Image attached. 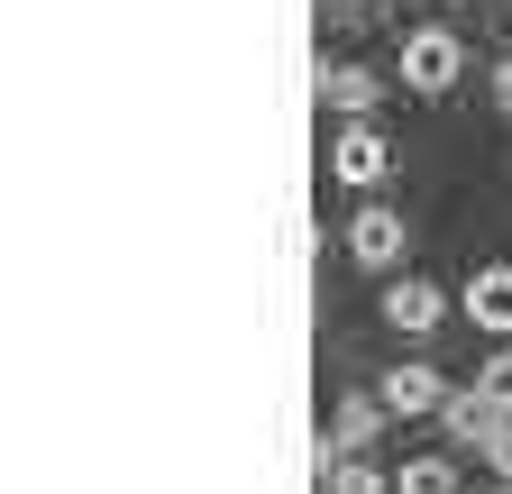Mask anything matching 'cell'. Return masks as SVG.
Wrapping results in <instances>:
<instances>
[{
    "label": "cell",
    "instance_id": "cell-2",
    "mask_svg": "<svg viewBox=\"0 0 512 494\" xmlns=\"http://www.w3.org/2000/svg\"><path fill=\"white\" fill-rule=\"evenodd\" d=\"M403 238H412V229H403V211H384V202H375V211H357V220H348V257H357V266H375V275H394V266H403Z\"/></svg>",
    "mask_w": 512,
    "mask_h": 494
},
{
    "label": "cell",
    "instance_id": "cell-16",
    "mask_svg": "<svg viewBox=\"0 0 512 494\" xmlns=\"http://www.w3.org/2000/svg\"><path fill=\"white\" fill-rule=\"evenodd\" d=\"M485 494H512V485H485Z\"/></svg>",
    "mask_w": 512,
    "mask_h": 494
},
{
    "label": "cell",
    "instance_id": "cell-7",
    "mask_svg": "<svg viewBox=\"0 0 512 494\" xmlns=\"http://www.w3.org/2000/svg\"><path fill=\"white\" fill-rule=\"evenodd\" d=\"M467 312H476V330L512 339V266H476L467 275Z\"/></svg>",
    "mask_w": 512,
    "mask_h": 494
},
{
    "label": "cell",
    "instance_id": "cell-1",
    "mask_svg": "<svg viewBox=\"0 0 512 494\" xmlns=\"http://www.w3.org/2000/svg\"><path fill=\"white\" fill-rule=\"evenodd\" d=\"M458 74H467L458 28H412V37H403V92H448Z\"/></svg>",
    "mask_w": 512,
    "mask_h": 494
},
{
    "label": "cell",
    "instance_id": "cell-5",
    "mask_svg": "<svg viewBox=\"0 0 512 494\" xmlns=\"http://www.w3.org/2000/svg\"><path fill=\"white\" fill-rule=\"evenodd\" d=\"M439 394H448V376H439V366H394V376H375V403L394 412V421L439 412Z\"/></svg>",
    "mask_w": 512,
    "mask_h": 494
},
{
    "label": "cell",
    "instance_id": "cell-14",
    "mask_svg": "<svg viewBox=\"0 0 512 494\" xmlns=\"http://www.w3.org/2000/svg\"><path fill=\"white\" fill-rule=\"evenodd\" d=\"M494 101H503V110H512V65H503V74H494Z\"/></svg>",
    "mask_w": 512,
    "mask_h": 494
},
{
    "label": "cell",
    "instance_id": "cell-13",
    "mask_svg": "<svg viewBox=\"0 0 512 494\" xmlns=\"http://www.w3.org/2000/svg\"><path fill=\"white\" fill-rule=\"evenodd\" d=\"M485 458H494V467H503V485H512V412H503V430L485 440Z\"/></svg>",
    "mask_w": 512,
    "mask_h": 494
},
{
    "label": "cell",
    "instance_id": "cell-15",
    "mask_svg": "<svg viewBox=\"0 0 512 494\" xmlns=\"http://www.w3.org/2000/svg\"><path fill=\"white\" fill-rule=\"evenodd\" d=\"M339 10H366V0H339Z\"/></svg>",
    "mask_w": 512,
    "mask_h": 494
},
{
    "label": "cell",
    "instance_id": "cell-11",
    "mask_svg": "<svg viewBox=\"0 0 512 494\" xmlns=\"http://www.w3.org/2000/svg\"><path fill=\"white\" fill-rule=\"evenodd\" d=\"M394 494H458V458H403Z\"/></svg>",
    "mask_w": 512,
    "mask_h": 494
},
{
    "label": "cell",
    "instance_id": "cell-3",
    "mask_svg": "<svg viewBox=\"0 0 512 494\" xmlns=\"http://www.w3.org/2000/svg\"><path fill=\"white\" fill-rule=\"evenodd\" d=\"M439 321H448V302H439L430 275H394V284H384V330L421 339V330H439Z\"/></svg>",
    "mask_w": 512,
    "mask_h": 494
},
{
    "label": "cell",
    "instance_id": "cell-8",
    "mask_svg": "<svg viewBox=\"0 0 512 494\" xmlns=\"http://www.w3.org/2000/svg\"><path fill=\"white\" fill-rule=\"evenodd\" d=\"M330 174H339V183H357V193H366V183H384V174H394V156H384V138H375L366 119H357V129L339 138V156H330Z\"/></svg>",
    "mask_w": 512,
    "mask_h": 494
},
{
    "label": "cell",
    "instance_id": "cell-4",
    "mask_svg": "<svg viewBox=\"0 0 512 494\" xmlns=\"http://www.w3.org/2000/svg\"><path fill=\"white\" fill-rule=\"evenodd\" d=\"M439 421H448V440H458V449H485L494 430H503V403L485 385H448L439 394Z\"/></svg>",
    "mask_w": 512,
    "mask_h": 494
},
{
    "label": "cell",
    "instance_id": "cell-9",
    "mask_svg": "<svg viewBox=\"0 0 512 494\" xmlns=\"http://www.w3.org/2000/svg\"><path fill=\"white\" fill-rule=\"evenodd\" d=\"M320 101H330V110H348V119H366V110L384 101V83H375L366 65H320Z\"/></svg>",
    "mask_w": 512,
    "mask_h": 494
},
{
    "label": "cell",
    "instance_id": "cell-6",
    "mask_svg": "<svg viewBox=\"0 0 512 494\" xmlns=\"http://www.w3.org/2000/svg\"><path fill=\"white\" fill-rule=\"evenodd\" d=\"M384 421H394V412H384L375 394H348V403H339V421H330V449H339V458H366V449L384 440Z\"/></svg>",
    "mask_w": 512,
    "mask_h": 494
},
{
    "label": "cell",
    "instance_id": "cell-10",
    "mask_svg": "<svg viewBox=\"0 0 512 494\" xmlns=\"http://www.w3.org/2000/svg\"><path fill=\"white\" fill-rule=\"evenodd\" d=\"M320 485L330 494H394V476H384L375 458H339L330 440H320Z\"/></svg>",
    "mask_w": 512,
    "mask_h": 494
},
{
    "label": "cell",
    "instance_id": "cell-12",
    "mask_svg": "<svg viewBox=\"0 0 512 494\" xmlns=\"http://www.w3.org/2000/svg\"><path fill=\"white\" fill-rule=\"evenodd\" d=\"M476 385H485V394H494V403H503V412H512V348H503V357H494V366H485V376H476Z\"/></svg>",
    "mask_w": 512,
    "mask_h": 494
}]
</instances>
